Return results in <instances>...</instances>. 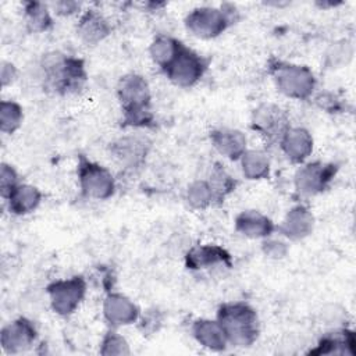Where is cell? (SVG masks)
I'll list each match as a JSON object with an SVG mask.
<instances>
[{"label": "cell", "mask_w": 356, "mask_h": 356, "mask_svg": "<svg viewBox=\"0 0 356 356\" xmlns=\"http://www.w3.org/2000/svg\"><path fill=\"white\" fill-rule=\"evenodd\" d=\"M38 75L43 89L58 95L76 93L83 88L88 76L83 60L60 51L43 54Z\"/></svg>", "instance_id": "6da1fadb"}, {"label": "cell", "mask_w": 356, "mask_h": 356, "mask_svg": "<svg viewBox=\"0 0 356 356\" xmlns=\"http://www.w3.org/2000/svg\"><path fill=\"white\" fill-rule=\"evenodd\" d=\"M117 96L122 110L124 127L147 128L153 125L150 86L142 75L127 74L121 76L117 83Z\"/></svg>", "instance_id": "7a4b0ae2"}, {"label": "cell", "mask_w": 356, "mask_h": 356, "mask_svg": "<svg viewBox=\"0 0 356 356\" xmlns=\"http://www.w3.org/2000/svg\"><path fill=\"white\" fill-rule=\"evenodd\" d=\"M217 321L222 327L228 345L249 348L259 338L260 325L256 310L245 302H227L217 310Z\"/></svg>", "instance_id": "3957f363"}, {"label": "cell", "mask_w": 356, "mask_h": 356, "mask_svg": "<svg viewBox=\"0 0 356 356\" xmlns=\"http://www.w3.org/2000/svg\"><path fill=\"white\" fill-rule=\"evenodd\" d=\"M268 71L277 89L286 97L306 100L314 92L316 78L312 70L306 65L271 58Z\"/></svg>", "instance_id": "277c9868"}, {"label": "cell", "mask_w": 356, "mask_h": 356, "mask_svg": "<svg viewBox=\"0 0 356 356\" xmlns=\"http://www.w3.org/2000/svg\"><path fill=\"white\" fill-rule=\"evenodd\" d=\"M238 19V10L232 4L220 7L202 6L193 8L185 17V28L189 33L200 39H213L221 35Z\"/></svg>", "instance_id": "5b68a950"}, {"label": "cell", "mask_w": 356, "mask_h": 356, "mask_svg": "<svg viewBox=\"0 0 356 356\" xmlns=\"http://www.w3.org/2000/svg\"><path fill=\"white\" fill-rule=\"evenodd\" d=\"M207 60L184 43L174 58L161 70L164 75L179 88L196 85L207 70Z\"/></svg>", "instance_id": "8992f818"}, {"label": "cell", "mask_w": 356, "mask_h": 356, "mask_svg": "<svg viewBox=\"0 0 356 356\" xmlns=\"http://www.w3.org/2000/svg\"><path fill=\"white\" fill-rule=\"evenodd\" d=\"M78 182L86 197L106 200L114 195L115 181L113 174L103 165L79 156L78 160Z\"/></svg>", "instance_id": "52a82bcc"}, {"label": "cell", "mask_w": 356, "mask_h": 356, "mask_svg": "<svg viewBox=\"0 0 356 356\" xmlns=\"http://www.w3.org/2000/svg\"><path fill=\"white\" fill-rule=\"evenodd\" d=\"M46 292L50 299L51 310L63 317L72 314L86 293V281L82 275L57 280L47 285Z\"/></svg>", "instance_id": "ba28073f"}, {"label": "cell", "mask_w": 356, "mask_h": 356, "mask_svg": "<svg viewBox=\"0 0 356 356\" xmlns=\"http://www.w3.org/2000/svg\"><path fill=\"white\" fill-rule=\"evenodd\" d=\"M338 167L331 163L310 161L298 168L293 177V185L298 193L313 196L328 188L334 179Z\"/></svg>", "instance_id": "9c48e42d"}, {"label": "cell", "mask_w": 356, "mask_h": 356, "mask_svg": "<svg viewBox=\"0 0 356 356\" xmlns=\"http://www.w3.org/2000/svg\"><path fill=\"white\" fill-rule=\"evenodd\" d=\"M250 124L266 140L280 142L281 136L289 128V118L281 107L273 103H263L254 108Z\"/></svg>", "instance_id": "30bf717a"}, {"label": "cell", "mask_w": 356, "mask_h": 356, "mask_svg": "<svg viewBox=\"0 0 356 356\" xmlns=\"http://www.w3.org/2000/svg\"><path fill=\"white\" fill-rule=\"evenodd\" d=\"M38 331L31 320L19 317L1 328L0 343L6 353L18 355L26 352L35 342Z\"/></svg>", "instance_id": "8fae6325"}, {"label": "cell", "mask_w": 356, "mask_h": 356, "mask_svg": "<svg viewBox=\"0 0 356 356\" xmlns=\"http://www.w3.org/2000/svg\"><path fill=\"white\" fill-rule=\"evenodd\" d=\"M150 140L146 136L129 135L122 136L110 145L111 154L125 167H140L150 150Z\"/></svg>", "instance_id": "7c38bea8"}, {"label": "cell", "mask_w": 356, "mask_h": 356, "mask_svg": "<svg viewBox=\"0 0 356 356\" xmlns=\"http://www.w3.org/2000/svg\"><path fill=\"white\" fill-rule=\"evenodd\" d=\"M103 316L111 327L129 325L139 317L138 306L120 292H108L103 302Z\"/></svg>", "instance_id": "4fadbf2b"}, {"label": "cell", "mask_w": 356, "mask_h": 356, "mask_svg": "<svg viewBox=\"0 0 356 356\" xmlns=\"http://www.w3.org/2000/svg\"><path fill=\"white\" fill-rule=\"evenodd\" d=\"M278 143L288 160L295 164H302L313 152V138L302 127H289Z\"/></svg>", "instance_id": "5bb4252c"}, {"label": "cell", "mask_w": 356, "mask_h": 356, "mask_svg": "<svg viewBox=\"0 0 356 356\" xmlns=\"http://www.w3.org/2000/svg\"><path fill=\"white\" fill-rule=\"evenodd\" d=\"M314 228V216L303 204L293 206L277 227L278 232L291 241H299L309 236Z\"/></svg>", "instance_id": "9a60e30c"}, {"label": "cell", "mask_w": 356, "mask_h": 356, "mask_svg": "<svg viewBox=\"0 0 356 356\" xmlns=\"http://www.w3.org/2000/svg\"><path fill=\"white\" fill-rule=\"evenodd\" d=\"M185 264L191 270L209 268L213 266L231 267V254L218 245H197L188 250L185 256Z\"/></svg>", "instance_id": "2e32d148"}, {"label": "cell", "mask_w": 356, "mask_h": 356, "mask_svg": "<svg viewBox=\"0 0 356 356\" xmlns=\"http://www.w3.org/2000/svg\"><path fill=\"white\" fill-rule=\"evenodd\" d=\"M235 229L252 239H264L277 229L270 217L257 210H243L235 218Z\"/></svg>", "instance_id": "e0dca14e"}, {"label": "cell", "mask_w": 356, "mask_h": 356, "mask_svg": "<svg viewBox=\"0 0 356 356\" xmlns=\"http://www.w3.org/2000/svg\"><path fill=\"white\" fill-rule=\"evenodd\" d=\"M110 33L108 21L97 10H86L78 19L76 35L88 46H96Z\"/></svg>", "instance_id": "ac0fdd59"}, {"label": "cell", "mask_w": 356, "mask_h": 356, "mask_svg": "<svg viewBox=\"0 0 356 356\" xmlns=\"http://www.w3.org/2000/svg\"><path fill=\"white\" fill-rule=\"evenodd\" d=\"M210 140L213 147L229 160H239L248 150L246 136L242 131L235 128H218L211 131Z\"/></svg>", "instance_id": "d6986e66"}, {"label": "cell", "mask_w": 356, "mask_h": 356, "mask_svg": "<svg viewBox=\"0 0 356 356\" xmlns=\"http://www.w3.org/2000/svg\"><path fill=\"white\" fill-rule=\"evenodd\" d=\"M192 335L203 348L221 352L228 346L225 332L217 320L199 318L192 324Z\"/></svg>", "instance_id": "ffe728a7"}, {"label": "cell", "mask_w": 356, "mask_h": 356, "mask_svg": "<svg viewBox=\"0 0 356 356\" xmlns=\"http://www.w3.org/2000/svg\"><path fill=\"white\" fill-rule=\"evenodd\" d=\"M312 355H353L355 353V334L349 330H338L325 334L318 345L310 350Z\"/></svg>", "instance_id": "44dd1931"}, {"label": "cell", "mask_w": 356, "mask_h": 356, "mask_svg": "<svg viewBox=\"0 0 356 356\" xmlns=\"http://www.w3.org/2000/svg\"><path fill=\"white\" fill-rule=\"evenodd\" d=\"M8 210L15 216H25L38 209L42 200L40 191L29 184H19L6 199Z\"/></svg>", "instance_id": "7402d4cb"}, {"label": "cell", "mask_w": 356, "mask_h": 356, "mask_svg": "<svg viewBox=\"0 0 356 356\" xmlns=\"http://www.w3.org/2000/svg\"><path fill=\"white\" fill-rule=\"evenodd\" d=\"M242 174L248 179H263L270 174V160L263 150L250 149L241 156Z\"/></svg>", "instance_id": "603a6c76"}, {"label": "cell", "mask_w": 356, "mask_h": 356, "mask_svg": "<svg viewBox=\"0 0 356 356\" xmlns=\"http://www.w3.org/2000/svg\"><path fill=\"white\" fill-rule=\"evenodd\" d=\"M24 18L28 31L33 33L46 32L53 25L47 6L39 1H26L24 4Z\"/></svg>", "instance_id": "cb8c5ba5"}, {"label": "cell", "mask_w": 356, "mask_h": 356, "mask_svg": "<svg viewBox=\"0 0 356 356\" xmlns=\"http://www.w3.org/2000/svg\"><path fill=\"white\" fill-rule=\"evenodd\" d=\"M182 42L170 36V35H159L153 39L149 47L150 57L154 64H157L161 70L174 58L177 51L179 50Z\"/></svg>", "instance_id": "d4e9b609"}, {"label": "cell", "mask_w": 356, "mask_h": 356, "mask_svg": "<svg viewBox=\"0 0 356 356\" xmlns=\"http://www.w3.org/2000/svg\"><path fill=\"white\" fill-rule=\"evenodd\" d=\"M22 107L14 100H1L0 103V129L3 134H14L22 124Z\"/></svg>", "instance_id": "484cf974"}, {"label": "cell", "mask_w": 356, "mask_h": 356, "mask_svg": "<svg viewBox=\"0 0 356 356\" xmlns=\"http://www.w3.org/2000/svg\"><path fill=\"white\" fill-rule=\"evenodd\" d=\"M186 200L191 207L196 210H204L214 202L211 186L204 179H196L189 184L186 189Z\"/></svg>", "instance_id": "4316f807"}, {"label": "cell", "mask_w": 356, "mask_h": 356, "mask_svg": "<svg viewBox=\"0 0 356 356\" xmlns=\"http://www.w3.org/2000/svg\"><path fill=\"white\" fill-rule=\"evenodd\" d=\"M207 182L210 184L214 200L217 202H222L224 197L235 189V181L232 179V177L228 175L227 171H224L218 165L213 168L210 179Z\"/></svg>", "instance_id": "83f0119b"}, {"label": "cell", "mask_w": 356, "mask_h": 356, "mask_svg": "<svg viewBox=\"0 0 356 356\" xmlns=\"http://www.w3.org/2000/svg\"><path fill=\"white\" fill-rule=\"evenodd\" d=\"M131 353L129 343L115 330H108L100 343V355L103 356H125Z\"/></svg>", "instance_id": "f1b7e54d"}, {"label": "cell", "mask_w": 356, "mask_h": 356, "mask_svg": "<svg viewBox=\"0 0 356 356\" xmlns=\"http://www.w3.org/2000/svg\"><path fill=\"white\" fill-rule=\"evenodd\" d=\"M19 178H18V172L15 171V168L11 164L7 163H1L0 167V193L1 197L6 200L10 193L15 189L17 185H19Z\"/></svg>", "instance_id": "f546056e"}, {"label": "cell", "mask_w": 356, "mask_h": 356, "mask_svg": "<svg viewBox=\"0 0 356 356\" xmlns=\"http://www.w3.org/2000/svg\"><path fill=\"white\" fill-rule=\"evenodd\" d=\"M264 254L270 259H282L288 253V245L281 239H271L264 238L263 246H261Z\"/></svg>", "instance_id": "4dcf8cb0"}, {"label": "cell", "mask_w": 356, "mask_h": 356, "mask_svg": "<svg viewBox=\"0 0 356 356\" xmlns=\"http://www.w3.org/2000/svg\"><path fill=\"white\" fill-rule=\"evenodd\" d=\"M17 76H18L17 67L10 61H1V67H0L1 86L6 88V86L11 85L17 79Z\"/></svg>", "instance_id": "1f68e13d"}, {"label": "cell", "mask_w": 356, "mask_h": 356, "mask_svg": "<svg viewBox=\"0 0 356 356\" xmlns=\"http://www.w3.org/2000/svg\"><path fill=\"white\" fill-rule=\"evenodd\" d=\"M54 10H56V13L60 14V15H70V14H72V13H75V11L79 10V3L61 0V1L54 3Z\"/></svg>", "instance_id": "d6a6232c"}]
</instances>
